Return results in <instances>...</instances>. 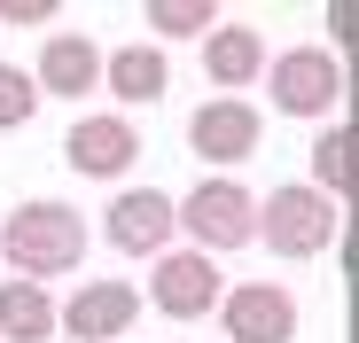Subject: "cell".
I'll return each instance as SVG.
<instances>
[{
    "label": "cell",
    "instance_id": "1",
    "mask_svg": "<svg viewBox=\"0 0 359 343\" xmlns=\"http://www.w3.org/2000/svg\"><path fill=\"white\" fill-rule=\"evenodd\" d=\"M0 250H8L16 281H39V289H47V281H63V273L86 265V218H79V203H63V195H32V203L8 211Z\"/></svg>",
    "mask_w": 359,
    "mask_h": 343
},
{
    "label": "cell",
    "instance_id": "2",
    "mask_svg": "<svg viewBox=\"0 0 359 343\" xmlns=\"http://www.w3.org/2000/svg\"><path fill=\"white\" fill-rule=\"evenodd\" d=\"M172 226L188 234V250L219 258V250H243L258 242L250 226H258V195L234 180V172H211V180H196L188 195H172Z\"/></svg>",
    "mask_w": 359,
    "mask_h": 343
},
{
    "label": "cell",
    "instance_id": "3",
    "mask_svg": "<svg viewBox=\"0 0 359 343\" xmlns=\"http://www.w3.org/2000/svg\"><path fill=\"white\" fill-rule=\"evenodd\" d=\"M336 226H344V203H328L297 180V188H266L250 234H266L273 258H320V250H336Z\"/></svg>",
    "mask_w": 359,
    "mask_h": 343
},
{
    "label": "cell",
    "instance_id": "4",
    "mask_svg": "<svg viewBox=\"0 0 359 343\" xmlns=\"http://www.w3.org/2000/svg\"><path fill=\"white\" fill-rule=\"evenodd\" d=\"M258 78H266V94H273L281 118H313V125H328L336 102H344V55H328V47H281Z\"/></svg>",
    "mask_w": 359,
    "mask_h": 343
},
{
    "label": "cell",
    "instance_id": "5",
    "mask_svg": "<svg viewBox=\"0 0 359 343\" xmlns=\"http://www.w3.org/2000/svg\"><path fill=\"white\" fill-rule=\"evenodd\" d=\"M219 297H226V273L203 250H164L149 273V304L164 320H203V312H219Z\"/></svg>",
    "mask_w": 359,
    "mask_h": 343
},
{
    "label": "cell",
    "instance_id": "6",
    "mask_svg": "<svg viewBox=\"0 0 359 343\" xmlns=\"http://www.w3.org/2000/svg\"><path fill=\"white\" fill-rule=\"evenodd\" d=\"M258 141H266V118H258L243 94H211L196 118H188V148H196L203 164H219V172L250 164V156H258Z\"/></svg>",
    "mask_w": 359,
    "mask_h": 343
},
{
    "label": "cell",
    "instance_id": "7",
    "mask_svg": "<svg viewBox=\"0 0 359 343\" xmlns=\"http://www.w3.org/2000/svg\"><path fill=\"white\" fill-rule=\"evenodd\" d=\"M133 320H141V289L133 281H79L71 304H55V328L71 343H126Z\"/></svg>",
    "mask_w": 359,
    "mask_h": 343
},
{
    "label": "cell",
    "instance_id": "8",
    "mask_svg": "<svg viewBox=\"0 0 359 343\" xmlns=\"http://www.w3.org/2000/svg\"><path fill=\"white\" fill-rule=\"evenodd\" d=\"M219 328L226 343H297V297L281 281H234L219 297Z\"/></svg>",
    "mask_w": 359,
    "mask_h": 343
},
{
    "label": "cell",
    "instance_id": "9",
    "mask_svg": "<svg viewBox=\"0 0 359 343\" xmlns=\"http://www.w3.org/2000/svg\"><path fill=\"white\" fill-rule=\"evenodd\" d=\"M102 234L126 250V258H164L172 250V195L164 188H117L109 195V211H102Z\"/></svg>",
    "mask_w": 359,
    "mask_h": 343
},
{
    "label": "cell",
    "instance_id": "10",
    "mask_svg": "<svg viewBox=\"0 0 359 343\" xmlns=\"http://www.w3.org/2000/svg\"><path fill=\"white\" fill-rule=\"evenodd\" d=\"M133 156H141V133H133V118H117V109L71 118V133H63V164L86 172V180H126Z\"/></svg>",
    "mask_w": 359,
    "mask_h": 343
},
{
    "label": "cell",
    "instance_id": "11",
    "mask_svg": "<svg viewBox=\"0 0 359 343\" xmlns=\"http://www.w3.org/2000/svg\"><path fill=\"white\" fill-rule=\"evenodd\" d=\"M164 86H172V55H164L156 39H126V47L102 55V94H117L126 109L164 102ZM126 109H117V118H126Z\"/></svg>",
    "mask_w": 359,
    "mask_h": 343
},
{
    "label": "cell",
    "instance_id": "12",
    "mask_svg": "<svg viewBox=\"0 0 359 343\" xmlns=\"http://www.w3.org/2000/svg\"><path fill=\"white\" fill-rule=\"evenodd\" d=\"M32 86H39V102H47V94H63V102L102 94V47H94L86 31H47L39 63H32Z\"/></svg>",
    "mask_w": 359,
    "mask_h": 343
},
{
    "label": "cell",
    "instance_id": "13",
    "mask_svg": "<svg viewBox=\"0 0 359 343\" xmlns=\"http://www.w3.org/2000/svg\"><path fill=\"white\" fill-rule=\"evenodd\" d=\"M258 71H266V31H250V24H211L203 31V78L219 94L258 86Z\"/></svg>",
    "mask_w": 359,
    "mask_h": 343
},
{
    "label": "cell",
    "instance_id": "14",
    "mask_svg": "<svg viewBox=\"0 0 359 343\" xmlns=\"http://www.w3.org/2000/svg\"><path fill=\"white\" fill-rule=\"evenodd\" d=\"M0 335L8 343H47L55 335V297L39 281H0Z\"/></svg>",
    "mask_w": 359,
    "mask_h": 343
},
{
    "label": "cell",
    "instance_id": "15",
    "mask_svg": "<svg viewBox=\"0 0 359 343\" xmlns=\"http://www.w3.org/2000/svg\"><path fill=\"white\" fill-rule=\"evenodd\" d=\"M305 164H313V195H328V203H344L351 195V125L344 118H328L320 133H313V148H305Z\"/></svg>",
    "mask_w": 359,
    "mask_h": 343
},
{
    "label": "cell",
    "instance_id": "16",
    "mask_svg": "<svg viewBox=\"0 0 359 343\" xmlns=\"http://www.w3.org/2000/svg\"><path fill=\"white\" fill-rule=\"evenodd\" d=\"M211 24H219L211 0H149V31H164V39H203Z\"/></svg>",
    "mask_w": 359,
    "mask_h": 343
},
{
    "label": "cell",
    "instance_id": "17",
    "mask_svg": "<svg viewBox=\"0 0 359 343\" xmlns=\"http://www.w3.org/2000/svg\"><path fill=\"white\" fill-rule=\"evenodd\" d=\"M32 118H39V86H32V71L0 63V133H16V125H32Z\"/></svg>",
    "mask_w": 359,
    "mask_h": 343
},
{
    "label": "cell",
    "instance_id": "18",
    "mask_svg": "<svg viewBox=\"0 0 359 343\" xmlns=\"http://www.w3.org/2000/svg\"><path fill=\"white\" fill-rule=\"evenodd\" d=\"M0 24H55V0H0Z\"/></svg>",
    "mask_w": 359,
    "mask_h": 343
}]
</instances>
